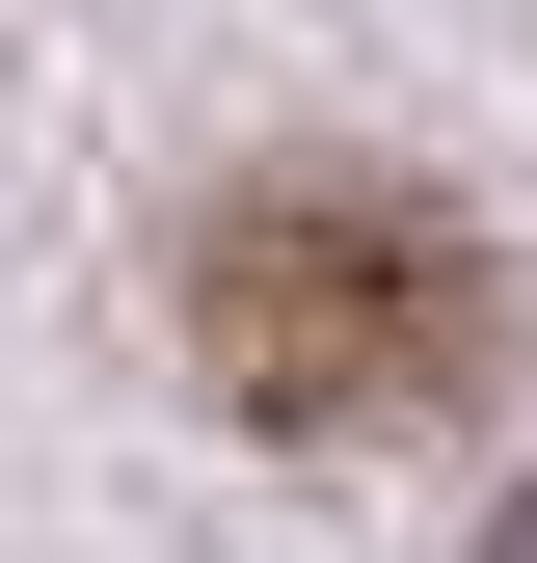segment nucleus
Masks as SVG:
<instances>
[{
    "label": "nucleus",
    "instance_id": "nucleus-1",
    "mask_svg": "<svg viewBox=\"0 0 537 563\" xmlns=\"http://www.w3.org/2000/svg\"><path fill=\"white\" fill-rule=\"evenodd\" d=\"M188 376H216L242 430H296V456L457 430V402L511 376V268L403 162H268V188H216V242H188Z\"/></svg>",
    "mask_w": 537,
    "mask_h": 563
},
{
    "label": "nucleus",
    "instance_id": "nucleus-2",
    "mask_svg": "<svg viewBox=\"0 0 537 563\" xmlns=\"http://www.w3.org/2000/svg\"><path fill=\"white\" fill-rule=\"evenodd\" d=\"M511 563H537V483H511Z\"/></svg>",
    "mask_w": 537,
    "mask_h": 563
}]
</instances>
